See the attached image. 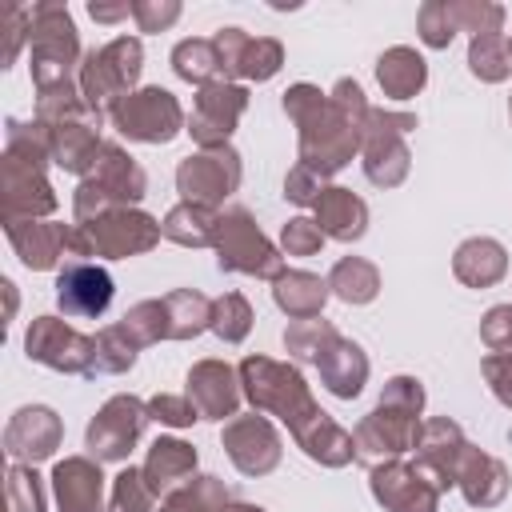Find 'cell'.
I'll list each match as a JSON object with an SVG mask.
<instances>
[{
    "label": "cell",
    "instance_id": "1",
    "mask_svg": "<svg viewBox=\"0 0 512 512\" xmlns=\"http://www.w3.org/2000/svg\"><path fill=\"white\" fill-rule=\"evenodd\" d=\"M284 112L296 124V148H300V164L316 168L324 180L336 176L344 164H352V156H360L364 144V120L348 116L340 104H332L328 92H320L316 84L300 80L284 92Z\"/></svg>",
    "mask_w": 512,
    "mask_h": 512
},
{
    "label": "cell",
    "instance_id": "2",
    "mask_svg": "<svg viewBox=\"0 0 512 512\" xmlns=\"http://www.w3.org/2000/svg\"><path fill=\"white\" fill-rule=\"evenodd\" d=\"M80 36L72 24L68 4L60 0H40L28 8V72L36 88L48 84H68L80 72Z\"/></svg>",
    "mask_w": 512,
    "mask_h": 512
},
{
    "label": "cell",
    "instance_id": "3",
    "mask_svg": "<svg viewBox=\"0 0 512 512\" xmlns=\"http://www.w3.org/2000/svg\"><path fill=\"white\" fill-rule=\"evenodd\" d=\"M148 192V176L144 168L120 148V144H108L100 148V160L96 168L76 184V196H72V224H92L100 220L104 212L112 208H136Z\"/></svg>",
    "mask_w": 512,
    "mask_h": 512
},
{
    "label": "cell",
    "instance_id": "4",
    "mask_svg": "<svg viewBox=\"0 0 512 512\" xmlns=\"http://www.w3.org/2000/svg\"><path fill=\"white\" fill-rule=\"evenodd\" d=\"M140 68H144V44H140V36H116L104 48H88L84 60H80V72H76V84H80L84 104L100 120L112 116V108L124 96L136 92Z\"/></svg>",
    "mask_w": 512,
    "mask_h": 512
},
{
    "label": "cell",
    "instance_id": "5",
    "mask_svg": "<svg viewBox=\"0 0 512 512\" xmlns=\"http://www.w3.org/2000/svg\"><path fill=\"white\" fill-rule=\"evenodd\" d=\"M240 372V388H244V400L252 404V412H264V416H280L288 428L308 416L316 404L304 372L288 360H272V356H244L236 364Z\"/></svg>",
    "mask_w": 512,
    "mask_h": 512
},
{
    "label": "cell",
    "instance_id": "6",
    "mask_svg": "<svg viewBox=\"0 0 512 512\" xmlns=\"http://www.w3.org/2000/svg\"><path fill=\"white\" fill-rule=\"evenodd\" d=\"M220 272H240L256 280H280L288 272L284 252L260 232L248 208H224L216 220V240H212Z\"/></svg>",
    "mask_w": 512,
    "mask_h": 512
},
{
    "label": "cell",
    "instance_id": "7",
    "mask_svg": "<svg viewBox=\"0 0 512 512\" xmlns=\"http://www.w3.org/2000/svg\"><path fill=\"white\" fill-rule=\"evenodd\" d=\"M416 128V112H392L372 108L364 120V144H360V168L368 184L376 188H400L412 168L408 132Z\"/></svg>",
    "mask_w": 512,
    "mask_h": 512
},
{
    "label": "cell",
    "instance_id": "8",
    "mask_svg": "<svg viewBox=\"0 0 512 512\" xmlns=\"http://www.w3.org/2000/svg\"><path fill=\"white\" fill-rule=\"evenodd\" d=\"M148 400L132 396V392H116L108 396L96 416L88 420V432H84V448L92 460L100 464H128L132 448L140 444L144 428H148Z\"/></svg>",
    "mask_w": 512,
    "mask_h": 512
},
{
    "label": "cell",
    "instance_id": "9",
    "mask_svg": "<svg viewBox=\"0 0 512 512\" xmlns=\"http://www.w3.org/2000/svg\"><path fill=\"white\" fill-rule=\"evenodd\" d=\"M108 120L132 144H168L188 128L180 100L160 84H148V88H136L132 96H124Z\"/></svg>",
    "mask_w": 512,
    "mask_h": 512
},
{
    "label": "cell",
    "instance_id": "10",
    "mask_svg": "<svg viewBox=\"0 0 512 512\" xmlns=\"http://www.w3.org/2000/svg\"><path fill=\"white\" fill-rule=\"evenodd\" d=\"M240 180H244V164H240V152L232 144L200 148L176 164V192L184 196V204L220 208L240 188Z\"/></svg>",
    "mask_w": 512,
    "mask_h": 512
},
{
    "label": "cell",
    "instance_id": "11",
    "mask_svg": "<svg viewBox=\"0 0 512 512\" xmlns=\"http://www.w3.org/2000/svg\"><path fill=\"white\" fill-rule=\"evenodd\" d=\"M420 416L412 412H400V408H384L376 404L368 416H360V424L352 428V444H356V464H364L368 472L376 464H388V460H404L412 448H416V436H420Z\"/></svg>",
    "mask_w": 512,
    "mask_h": 512
},
{
    "label": "cell",
    "instance_id": "12",
    "mask_svg": "<svg viewBox=\"0 0 512 512\" xmlns=\"http://www.w3.org/2000/svg\"><path fill=\"white\" fill-rule=\"evenodd\" d=\"M28 360L64 372V376H92V336L72 328L60 316H36L24 332Z\"/></svg>",
    "mask_w": 512,
    "mask_h": 512
},
{
    "label": "cell",
    "instance_id": "13",
    "mask_svg": "<svg viewBox=\"0 0 512 512\" xmlns=\"http://www.w3.org/2000/svg\"><path fill=\"white\" fill-rule=\"evenodd\" d=\"M220 448L228 452V460L236 464V472L240 476H252V480L276 472V464L284 456V440H280L276 424L264 412L232 416L220 428Z\"/></svg>",
    "mask_w": 512,
    "mask_h": 512
},
{
    "label": "cell",
    "instance_id": "14",
    "mask_svg": "<svg viewBox=\"0 0 512 512\" xmlns=\"http://www.w3.org/2000/svg\"><path fill=\"white\" fill-rule=\"evenodd\" d=\"M244 112H248V88L232 80H216L196 88V104L184 132L196 140V148H224Z\"/></svg>",
    "mask_w": 512,
    "mask_h": 512
},
{
    "label": "cell",
    "instance_id": "15",
    "mask_svg": "<svg viewBox=\"0 0 512 512\" xmlns=\"http://www.w3.org/2000/svg\"><path fill=\"white\" fill-rule=\"evenodd\" d=\"M80 228L88 232L96 260H128V256L152 252L160 244V236H164L160 220L140 212V208H112L100 220L80 224Z\"/></svg>",
    "mask_w": 512,
    "mask_h": 512
},
{
    "label": "cell",
    "instance_id": "16",
    "mask_svg": "<svg viewBox=\"0 0 512 512\" xmlns=\"http://www.w3.org/2000/svg\"><path fill=\"white\" fill-rule=\"evenodd\" d=\"M60 196L52 192L44 168L20 164L12 156L0 160V220H48L56 212Z\"/></svg>",
    "mask_w": 512,
    "mask_h": 512
},
{
    "label": "cell",
    "instance_id": "17",
    "mask_svg": "<svg viewBox=\"0 0 512 512\" xmlns=\"http://www.w3.org/2000/svg\"><path fill=\"white\" fill-rule=\"evenodd\" d=\"M368 488H372V500L384 512H436L440 496H444L412 460L376 464L368 472Z\"/></svg>",
    "mask_w": 512,
    "mask_h": 512
},
{
    "label": "cell",
    "instance_id": "18",
    "mask_svg": "<svg viewBox=\"0 0 512 512\" xmlns=\"http://www.w3.org/2000/svg\"><path fill=\"white\" fill-rule=\"evenodd\" d=\"M60 440H64V420L48 404H24L4 424V452L12 456V464H40L56 456Z\"/></svg>",
    "mask_w": 512,
    "mask_h": 512
},
{
    "label": "cell",
    "instance_id": "19",
    "mask_svg": "<svg viewBox=\"0 0 512 512\" xmlns=\"http://www.w3.org/2000/svg\"><path fill=\"white\" fill-rule=\"evenodd\" d=\"M188 400L196 404L200 420H216V424H228L232 416H240V400H244V388H240V372L228 364V360H196L188 368Z\"/></svg>",
    "mask_w": 512,
    "mask_h": 512
},
{
    "label": "cell",
    "instance_id": "20",
    "mask_svg": "<svg viewBox=\"0 0 512 512\" xmlns=\"http://www.w3.org/2000/svg\"><path fill=\"white\" fill-rule=\"evenodd\" d=\"M464 448H468V436H464V428L452 420V416H432V420H424L420 424V436H416V468L440 488V492H448V488H456V468H460V456H464Z\"/></svg>",
    "mask_w": 512,
    "mask_h": 512
},
{
    "label": "cell",
    "instance_id": "21",
    "mask_svg": "<svg viewBox=\"0 0 512 512\" xmlns=\"http://www.w3.org/2000/svg\"><path fill=\"white\" fill-rule=\"evenodd\" d=\"M112 276L96 260H76L56 272V304L68 320H96L112 304Z\"/></svg>",
    "mask_w": 512,
    "mask_h": 512
},
{
    "label": "cell",
    "instance_id": "22",
    "mask_svg": "<svg viewBox=\"0 0 512 512\" xmlns=\"http://www.w3.org/2000/svg\"><path fill=\"white\" fill-rule=\"evenodd\" d=\"M4 236H8L12 252L20 256V264L32 268V272H52V268L68 264L72 224H60V220H12V224H4Z\"/></svg>",
    "mask_w": 512,
    "mask_h": 512
},
{
    "label": "cell",
    "instance_id": "23",
    "mask_svg": "<svg viewBox=\"0 0 512 512\" xmlns=\"http://www.w3.org/2000/svg\"><path fill=\"white\" fill-rule=\"evenodd\" d=\"M56 512H108L104 508V472L92 456H64L52 468Z\"/></svg>",
    "mask_w": 512,
    "mask_h": 512
},
{
    "label": "cell",
    "instance_id": "24",
    "mask_svg": "<svg viewBox=\"0 0 512 512\" xmlns=\"http://www.w3.org/2000/svg\"><path fill=\"white\" fill-rule=\"evenodd\" d=\"M288 436H292L296 448H300L308 460H316L320 468H344V464L356 460L352 432L340 428L324 408H312L308 416H300V420L288 428Z\"/></svg>",
    "mask_w": 512,
    "mask_h": 512
},
{
    "label": "cell",
    "instance_id": "25",
    "mask_svg": "<svg viewBox=\"0 0 512 512\" xmlns=\"http://www.w3.org/2000/svg\"><path fill=\"white\" fill-rule=\"evenodd\" d=\"M508 484H512V480H508V468H504L500 456L480 452L476 444L464 448L460 468H456V488H460V496H464L472 508H496V504H504Z\"/></svg>",
    "mask_w": 512,
    "mask_h": 512
},
{
    "label": "cell",
    "instance_id": "26",
    "mask_svg": "<svg viewBox=\"0 0 512 512\" xmlns=\"http://www.w3.org/2000/svg\"><path fill=\"white\" fill-rule=\"evenodd\" d=\"M312 220L320 224V232H324L328 240L356 244V240L368 232V204H364L352 188L328 184V188L320 192V200L312 204Z\"/></svg>",
    "mask_w": 512,
    "mask_h": 512
},
{
    "label": "cell",
    "instance_id": "27",
    "mask_svg": "<svg viewBox=\"0 0 512 512\" xmlns=\"http://www.w3.org/2000/svg\"><path fill=\"white\" fill-rule=\"evenodd\" d=\"M100 116H84V120H68V124H56L52 128V164L72 172V176H88L100 160Z\"/></svg>",
    "mask_w": 512,
    "mask_h": 512
},
{
    "label": "cell",
    "instance_id": "28",
    "mask_svg": "<svg viewBox=\"0 0 512 512\" xmlns=\"http://www.w3.org/2000/svg\"><path fill=\"white\" fill-rule=\"evenodd\" d=\"M316 368H320V384H324L336 400L360 396L364 384H368V372H372L364 348H360L356 340H348V336H336V340L324 348V356L316 360Z\"/></svg>",
    "mask_w": 512,
    "mask_h": 512
},
{
    "label": "cell",
    "instance_id": "29",
    "mask_svg": "<svg viewBox=\"0 0 512 512\" xmlns=\"http://www.w3.org/2000/svg\"><path fill=\"white\" fill-rule=\"evenodd\" d=\"M144 476L148 484L156 488V496H172L176 488H184L192 476H196V448L180 436H156L148 444V456H144Z\"/></svg>",
    "mask_w": 512,
    "mask_h": 512
},
{
    "label": "cell",
    "instance_id": "30",
    "mask_svg": "<svg viewBox=\"0 0 512 512\" xmlns=\"http://www.w3.org/2000/svg\"><path fill=\"white\" fill-rule=\"evenodd\" d=\"M452 276L464 288H492L508 276V248L492 236H468L452 252Z\"/></svg>",
    "mask_w": 512,
    "mask_h": 512
},
{
    "label": "cell",
    "instance_id": "31",
    "mask_svg": "<svg viewBox=\"0 0 512 512\" xmlns=\"http://www.w3.org/2000/svg\"><path fill=\"white\" fill-rule=\"evenodd\" d=\"M376 84H380V92H384L388 100H412V96H420L424 84H428V64H424V56H420L416 48L392 44V48H384L380 60H376Z\"/></svg>",
    "mask_w": 512,
    "mask_h": 512
},
{
    "label": "cell",
    "instance_id": "32",
    "mask_svg": "<svg viewBox=\"0 0 512 512\" xmlns=\"http://www.w3.org/2000/svg\"><path fill=\"white\" fill-rule=\"evenodd\" d=\"M328 276L304 272V268H288L280 280H272V300L288 320H312L324 312L328 304Z\"/></svg>",
    "mask_w": 512,
    "mask_h": 512
},
{
    "label": "cell",
    "instance_id": "33",
    "mask_svg": "<svg viewBox=\"0 0 512 512\" xmlns=\"http://www.w3.org/2000/svg\"><path fill=\"white\" fill-rule=\"evenodd\" d=\"M216 220L220 212L216 208H200V204H176L164 212L160 228H164V240L180 244V248H212L216 240Z\"/></svg>",
    "mask_w": 512,
    "mask_h": 512
},
{
    "label": "cell",
    "instance_id": "34",
    "mask_svg": "<svg viewBox=\"0 0 512 512\" xmlns=\"http://www.w3.org/2000/svg\"><path fill=\"white\" fill-rule=\"evenodd\" d=\"M328 292L344 304H372L380 296V268L364 256H340L328 272Z\"/></svg>",
    "mask_w": 512,
    "mask_h": 512
},
{
    "label": "cell",
    "instance_id": "35",
    "mask_svg": "<svg viewBox=\"0 0 512 512\" xmlns=\"http://www.w3.org/2000/svg\"><path fill=\"white\" fill-rule=\"evenodd\" d=\"M168 308V340H196L212 332V300L200 288H172L164 296Z\"/></svg>",
    "mask_w": 512,
    "mask_h": 512
},
{
    "label": "cell",
    "instance_id": "36",
    "mask_svg": "<svg viewBox=\"0 0 512 512\" xmlns=\"http://www.w3.org/2000/svg\"><path fill=\"white\" fill-rule=\"evenodd\" d=\"M172 72L196 88L204 84H216L224 80V64H220V52L212 44V36H188L172 48Z\"/></svg>",
    "mask_w": 512,
    "mask_h": 512
},
{
    "label": "cell",
    "instance_id": "37",
    "mask_svg": "<svg viewBox=\"0 0 512 512\" xmlns=\"http://www.w3.org/2000/svg\"><path fill=\"white\" fill-rule=\"evenodd\" d=\"M4 156L32 164V168H48L52 164V128L40 120H8L4 124Z\"/></svg>",
    "mask_w": 512,
    "mask_h": 512
},
{
    "label": "cell",
    "instance_id": "38",
    "mask_svg": "<svg viewBox=\"0 0 512 512\" xmlns=\"http://www.w3.org/2000/svg\"><path fill=\"white\" fill-rule=\"evenodd\" d=\"M232 504V492L220 476H192L184 488L160 500V512H224Z\"/></svg>",
    "mask_w": 512,
    "mask_h": 512
},
{
    "label": "cell",
    "instance_id": "39",
    "mask_svg": "<svg viewBox=\"0 0 512 512\" xmlns=\"http://www.w3.org/2000/svg\"><path fill=\"white\" fill-rule=\"evenodd\" d=\"M468 72L484 84H500L512 76V48L504 32H488V36H472L468 40Z\"/></svg>",
    "mask_w": 512,
    "mask_h": 512
},
{
    "label": "cell",
    "instance_id": "40",
    "mask_svg": "<svg viewBox=\"0 0 512 512\" xmlns=\"http://www.w3.org/2000/svg\"><path fill=\"white\" fill-rule=\"evenodd\" d=\"M340 332L332 328V320L324 316H312V320H288L284 328V352L300 364H316L324 356V348L336 340Z\"/></svg>",
    "mask_w": 512,
    "mask_h": 512
},
{
    "label": "cell",
    "instance_id": "41",
    "mask_svg": "<svg viewBox=\"0 0 512 512\" xmlns=\"http://www.w3.org/2000/svg\"><path fill=\"white\" fill-rule=\"evenodd\" d=\"M116 324H120V332L136 348H148V344L168 340V308H164V296L160 300H136Z\"/></svg>",
    "mask_w": 512,
    "mask_h": 512
},
{
    "label": "cell",
    "instance_id": "42",
    "mask_svg": "<svg viewBox=\"0 0 512 512\" xmlns=\"http://www.w3.org/2000/svg\"><path fill=\"white\" fill-rule=\"evenodd\" d=\"M136 344L120 332V324H108L92 336V376H124L136 364Z\"/></svg>",
    "mask_w": 512,
    "mask_h": 512
},
{
    "label": "cell",
    "instance_id": "43",
    "mask_svg": "<svg viewBox=\"0 0 512 512\" xmlns=\"http://www.w3.org/2000/svg\"><path fill=\"white\" fill-rule=\"evenodd\" d=\"M156 488L148 484L144 468H120L112 476V496H108V512H152L156 508Z\"/></svg>",
    "mask_w": 512,
    "mask_h": 512
},
{
    "label": "cell",
    "instance_id": "44",
    "mask_svg": "<svg viewBox=\"0 0 512 512\" xmlns=\"http://www.w3.org/2000/svg\"><path fill=\"white\" fill-rule=\"evenodd\" d=\"M252 304L240 296V292H224L212 300V332L224 340V344H240L248 332H252Z\"/></svg>",
    "mask_w": 512,
    "mask_h": 512
},
{
    "label": "cell",
    "instance_id": "45",
    "mask_svg": "<svg viewBox=\"0 0 512 512\" xmlns=\"http://www.w3.org/2000/svg\"><path fill=\"white\" fill-rule=\"evenodd\" d=\"M284 68V44L276 36H252L244 56H240V80L264 84Z\"/></svg>",
    "mask_w": 512,
    "mask_h": 512
},
{
    "label": "cell",
    "instance_id": "46",
    "mask_svg": "<svg viewBox=\"0 0 512 512\" xmlns=\"http://www.w3.org/2000/svg\"><path fill=\"white\" fill-rule=\"evenodd\" d=\"M8 512H48L36 464H8Z\"/></svg>",
    "mask_w": 512,
    "mask_h": 512
},
{
    "label": "cell",
    "instance_id": "47",
    "mask_svg": "<svg viewBox=\"0 0 512 512\" xmlns=\"http://www.w3.org/2000/svg\"><path fill=\"white\" fill-rule=\"evenodd\" d=\"M452 8V20L460 32H472V36H488V32H500L504 24V8L492 4V0H448Z\"/></svg>",
    "mask_w": 512,
    "mask_h": 512
},
{
    "label": "cell",
    "instance_id": "48",
    "mask_svg": "<svg viewBox=\"0 0 512 512\" xmlns=\"http://www.w3.org/2000/svg\"><path fill=\"white\" fill-rule=\"evenodd\" d=\"M416 32H420V44H424V48H448L452 36L460 32L456 20H452L448 0H428V4H420V12H416Z\"/></svg>",
    "mask_w": 512,
    "mask_h": 512
},
{
    "label": "cell",
    "instance_id": "49",
    "mask_svg": "<svg viewBox=\"0 0 512 512\" xmlns=\"http://www.w3.org/2000/svg\"><path fill=\"white\" fill-rule=\"evenodd\" d=\"M148 416L164 428H192L200 420L196 404L188 400V392H156L148 396Z\"/></svg>",
    "mask_w": 512,
    "mask_h": 512
},
{
    "label": "cell",
    "instance_id": "50",
    "mask_svg": "<svg viewBox=\"0 0 512 512\" xmlns=\"http://www.w3.org/2000/svg\"><path fill=\"white\" fill-rule=\"evenodd\" d=\"M324 232L312 216H292L284 228H280V252L284 256H316L324 248Z\"/></svg>",
    "mask_w": 512,
    "mask_h": 512
},
{
    "label": "cell",
    "instance_id": "51",
    "mask_svg": "<svg viewBox=\"0 0 512 512\" xmlns=\"http://www.w3.org/2000/svg\"><path fill=\"white\" fill-rule=\"evenodd\" d=\"M324 188H328V180H324L316 168L300 164V160H296V164L288 168V176H284V200H292V204H300V208H312Z\"/></svg>",
    "mask_w": 512,
    "mask_h": 512
},
{
    "label": "cell",
    "instance_id": "52",
    "mask_svg": "<svg viewBox=\"0 0 512 512\" xmlns=\"http://www.w3.org/2000/svg\"><path fill=\"white\" fill-rule=\"evenodd\" d=\"M424 400H428V396H424V384H420L416 376H392V380H384V388H380V400H376V404L420 416V412H424Z\"/></svg>",
    "mask_w": 512,
    "mask_h": 512
},
{
    "label": "cell",
    "instance_id": "53",
    "mask_svg": "<svg viewBox=\"0 0 512 512\" xmlns=\"http://www.w3.org/2000/svg\"><path fill=\"white\" fill-rule=\"evenodd\" d=\"M180 12V0H132V20L140 32H168Z\"/></svg>",
    "mask_w": 512,
    "mask_h": 512
},
{
    "label": "cell",
    "instance_id": "54",
    "mask_svg": "<svg viewBox=\"0 0 512 512\" xmlns=\"http://www.w3.org/2000/svg\"><path fill=\"white\" fill-rule=\"evenodd\" d=\"M480 340L488 352H512V304H496L484 312Z\"/></svg>",
    "mask_w": 512,
    "mask_h": 512
},
{
    "label": "cell",
    "instance_id": "55",
    "mask_svg": "<svg viewBox=\"0 0 512 512\" xmlns=\"http://www.w3.org/2000/svg\"><path fill=\"white\" fill-rule=\"evenodd\" d=\"M480 376L488 380L492 396H496L504 408H512V352H488V356L480 360Z\"/></svg>",
    "mask_w": 512,
    "mask_h": 512
},
{
    "label": "cell",
    "instance_id": "56",
    "mask_svg": "<svg viewBox=\"0 0 512 512\" xmlns=\"http://www.w3.org/2000/svg\"><path fill=\"white\" fill-rule=\"evenodd\" d=\"M248 32L244 28H220L216 36H212V44H216V52H220V64H224V80H232L236 84V76H240V56H244V48H248Z\"/></svg>",
    "mask_w": 512,
    "mask_h": 512
},
{
    "label": "cell",
    "instance_id": "57",
    "mask_svg": "<svg viewBox=\"0 0 512 512\" xmlns=\"http://www.w3.org/2000/svg\"><path fill=\"white\" fill-rule=\"evenodd\" d=\"M24 44H28V8L24 4H12L4 12V56H0V68L16 64V56H20Z\"/></svg>",
    "mask_w": 512,
    "mask_h": 512
},
{
    "label": "cell",
    "instance_id": "58",
    "mask_svg": "<svg viewBox=\"0 0 512 512\" xmlns=\"http://www.w3.org/2000/svg\"><path fill=\"white\" fill-rule=\"evenodd\" d=\"M88 16H92L96 24H120V20L132 16V4H128V0H120V4H100V0H92V4H88Z\"/></svg>",
    "mask_w": 512,
    "mask_h": 512
},
{
    "label": "cell",
    "instance_id": "59",
    "mask_svg": "<svg viewBox=\"0 0 512 512\" xmlns=\"http://www.w3.org/2000/svg\"><path fill=\"white\" fill-rule=\"evenodd\" d=\"M0 288H4V300H8L4 320H12V312H16V284H12V280H0Z\"/></svg>",
    "mask_w": 512,
    "mask_h": 512
},
{
    "label": "cell",
    "instance_id": "60",
    "mask_svg": "<svg viewBox=\"0 0 512 512\" xmlns=\"http://www.w3.org/2000/svg\"><path fill=\"white\" fill-rule=\"evenodd\" d=\"M508 116H512V96H508Z\"/></svg>",
    "mask_w": 512,
    "mask_h": 512
},
{
    "label": "cell",
    "instance_id": "61",
    "mask_svg": "<svg viewBox=\"0 0 512 512\" xmlns=\"http://www.w3.org/2000/svg\"><path fill=\"white\" fill-rule=\"evenodd\" d=\"M508 48H512V36H508Z\"/></svg>",
    "mask_w": 512,
    "mask_h": 512
}]
</instances>
